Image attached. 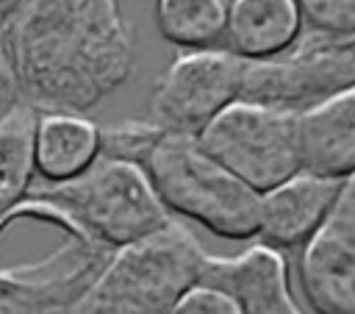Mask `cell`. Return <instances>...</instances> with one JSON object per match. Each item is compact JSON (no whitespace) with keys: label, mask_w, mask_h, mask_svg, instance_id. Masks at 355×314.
Segmentation results:
<instances>
[{"label":"cell","mask_w":355,"mask_h":314,"mask_svg":"<svg viewBox=\"0 0 355 314\" xmlns=\"http://www.w3.org/2000/svg\"><path fill=\"white\" fill-rule=\"evenodd\" d=\"M0 39L19 97L39 114H86L136 64L122 0H19Z\"/></svg>","instance_id":"obj_1"},{"label":"cell","mask_w":355,"mask_h":314,"mask_svg":"<svg viewBox=\"0 0 355 314\" xmlns=\"http://www.w3.org/2000/svg\"><path fill=\"white\" fill-rule=\"evenodd\" d=\"M205 250L178 220L111 250L89 286L61 314H169L200 283Z\"/></svg>","instance_id":"obj_2"},{"label":"cell","mask_w":355,"mask_h":314,"mask_svg":"<svg viewBox=\"0 0 355 314\" xmlns=\"http://www.w3.org/2000/svg\"><path fill=\"white\" fill-rule=\"evenodd\" d=\"M139 167L169 214L189 217L222 239H252L258 233L261 195L222 167L189 133L158 131Z\"/></svg>","instance_id":"obj_3"},{"label":"cell","mask_w":355,"mask_h":314,"mask_svg":"<svg viewBox=\"0 0 355 314\" xmlns=\"http://www.w3.org/2000/svg\"><path fill=\"white\" fill-rule=\"evenodd\" d=\"M75 231L116 250L164 228L172 217L147 172L125 158L97 156L80 175L31 186Z\"/></svg>","instance_id":"obj_4"},{"label":"cell","mask_w":355,"mask_h":314,"mask_svg":"<svg viewBox=\"0 0 355 314\" xmlns=\"http://www.w3.org/2000/svg\"><path fill=\"white\" fill-rule=\"evenodd\" d=\"M197 142L258 195L302 170L300 111L233 100L200 133Z\"/></svg>","instance_id":"obj_5"},{"label":"cell","mask_w":355,"mask_h":314,"mask_svg":"<svg viewBox=\"0 0 355 314\" xmlns=\"http://www.w3.org/2000/svg\"><path fill=\"white\" fill-rule=\"evenodd\" d=\"M244 58L227 47H197L178 56L155 83L153 122L172 133L197 136L222 108L241 97Z\"/></svg>","instance_id":"obj_6"},{"label":"cell","mask_w":355,"mask_h":314,"mask_svg":"<svg viewBox=\"0 0 355 314\" xmlns=\"http://www.w3.org/2000/svg\"><path fill=\"white\" fill-rule=\"evenodd\" d=\"M344 178L300 170L277 186L261 192L258 242L286 253L300 250L330 217Z\"/></svg>","instance_id":"obj_7"},{"label":"cell","mask_w":355,"mask_h":314,"mask_svg":"<svg viewBox=\"0 0 355 314\" xmlns=\"http://www.w3.org/2000/svg\"><path fill=\"white\" fill-rule=\"evenodd\" d=\"M202 283L230 292L244 314H308L288 286L286 256L263 242L236 256H205Z\"/></svg>","instance_id":"obj_8"},{"label":"cell","mask_w":355,"mask_h":314,"mask_svg":"<svg viewBox=\"0 0 355 314\" xmlns=\"http://www.w3.org/2000/svg\"><path fill=\"white\" fill-rule=\"evenodd\" d=\"M297 278L313 314H355V242L330 220L300 247Z\"/></svg>","instance_id":"obj_9"},{"label":"cell","mask_w":355,"mask_h":314,"mask_svg":"<svg viewBox=\"0 0 355 314\" xmlns=\"http://www.w3.org/2000/svg\"><path fill=\"white\" fill-rule=\"evenodd\" d=\"M302 167L347 178L355 172V83L300 111Z\"/></svg>","instance_id":"obj_10"},{"label":"cell","mask_w":355,"mask_h":314,"mask_svg":"<svg viewBox=\"0 0 355 314\" xmlns=\"http://www.w3.org/2000/svg\"><path fill=\"white\" fill-rule=\"evenodd\" d=\"M302 33V17L294 0H227L225 42L227 50L263 61L288 50Z\"/></svg>","instance_id":"obj_11"},{"label":"cell","mask_w":355,"mask_h":314,"mask_svg":"<svg viewBox=\"0 0 355 314\" xmlns=\"http://www.w3.org/2000/svg\"><path fill=\"white\" fill-rule=\"evenodd\" d=\"M100 156V128L86 114H39L33 131V161L44 181L80 175Z\"/></svg>","instance_id":"obj_12"},{"label":"cell","mask_w":355,"mask_h":314,"mask_svg":"<svg viewBox=\"0 0 355 314\" xmlns=\"http://www.w3.org/2000/svg\"><path fill=\"white\" fill-rule=\"evenodd\" d=\"M39 111L19 100L0 122V220L28 195L36 175L33 131Z\"/></svg>","instance_id":"obj_13"},{"label":"cell","mask_w":355,"mask_h":314,"mask_svg":"<svg viewBox=\"0 0 355 314\" xmlns=\"http://www.w3.org/2000/svg\"><path fill=\"white\" fill-rule=\"evenodd\" d=\"M227 0H158L155 25L178 47H214L225 36Z\"/></svg>","instance_id":"obj_14"},{"label":"cell","mask_w":355,"mask_h":314,"mask_svg":"<svg viewBox=\"0 0 355 314\" xmlns=\"http://www.w3.org/2000/svg\"><path fill=\"white\" fill-rule=\"evenodd\" d=\"M158 125L133 119V122H119L111 128H100V156H111V158H125L139 164L144 150L153 144V139L158 136Z\"/></svg>","instance_id":"obj_15"},{"label":"cell","mask_w":355,"mask_h":314,"mask_svg":"<svg viewBox=\"0 0 355 314\" xmlns=\"http://www.w3.org/2000/svg\"><path fill=\"white\" fill-rule=\"evenodd\" d=\"M305 31L324 36L355 33V0H294Z\"/></svg>","instance_id":"obj_16"},{"label":"cell","mask_w":355,"mask_h":314,"mask_svg":"<svg viewBox=\"0 0 355 314\" xmlns=\"http://www.w3.org/2000/svg\"><path fill=\"white\" fill-rule=\"evenodd\" d=\"M169 314H244V311L230 292L200 281L180 295V300Z\"/></svg>","instance_id":"obj_17"},{"label":"cell","mask_w":355,"mask_h":314,"mask_svg":"<svg viewBox=\"0 0 355 314\" xmlns=\"http://www.w3.org/2000/svg\"><path fill=\"white\" fill-rule=\"evenodd\" d=\"M336 228H341L352 242H355V172H349L341 183V192H338V200L327 217Z\"/></svg>","instance_id":"obj_18"},{"label":"cell","mask_w":355,"mask_h":314,"mask_svg":"<svg viewBox=\"0 0 355 314\" xmlns=\"http://www.w3.org/2000/svg\"><path fill=\"white\" fill-rule=\"evenodd\" d=\"M19 89H17V81H14V72H11V64H8V56H6V47H3V39H0V122L8 117V111L19 103Z\"/></svg>","instance_id":"obj_19"},{"label":"cell","mask_w":355,"mask_h":314,"mask_svg":"<svg viewBox=\"0 0 355 314\" xmlns=\"http://www.w3.org/2000/svg\"><path fill=\"white\" fill-rule=\"evenodd\" d=\"M0 314H61V311H44V308H33V306H22L0 297Z\"/></svg>","instance_id":"obj_20"},{"label":"cell","mask_w":355,"mask_h":314,"mask_svg":"<svg viewBox=\"0 0 355 314\" xmlns=\"http://www.w3.org/2000/svg\"><path fill=\"white\" fill-rule=\"evenodd\" d=\"M17 6H19V0H0V19H6Z\"/></svg>","instance_id":"obj_21"}]
</instances>
